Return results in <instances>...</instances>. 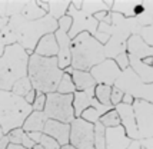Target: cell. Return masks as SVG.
I'll return each mask as SVG.
<instances>
[{"label":"cell","mask_w":153,"mask_h":149,"mask_svg":"<svg viewBox=\"0 0 153 149\" xmlns=\"http://www.w3.org/2000/svg\"><path fill=\"white\" fill-rule=\"evenodd\" d=\"M57 27V20L50 14H46L39 20H27L22 16H13L9 19V23L3 30V37L6 46L17 43L30 56L34 53L40 39L49 33H54Z\"/></svg>","instance_id":"6da1fadb"},{"label":"cell","mask_w":153,"mask_h":149,"mask_svg":"<svg viewBox=\"0 0 153 149\" xmlns=\"http://www.w3.org/2000/svg\"><path fill=\"white\" fill-rule=\"evenodd\" d=\"M110 16H112V25L99 22V26H97V32L110 36V40L105 45L106 59H114L120 53H125L127 39L132 34H139L142 30V26L134 17H125L114 12H110Z\"/></svg>","instance_id":"7a4b0ae2"},{"label":"cell","mask_w":153,"mask_h":149,"mask_svg":"<svg viewBox=\"0 0 153 149\" xmlns=\"http://www.w3.org/2000/svg\"><path fill=\"white\" fill-rule=\"evenodd\" d=\"M63 73L65 72L59 68L57 57H43L36 53L29 56L27 77L36 92L45 95L56 92Z\"/></svg>","instance_id":"3957f363"},{"label":"cell","mask_w":153,"mask_h":149,"mask_svg":"<svg viewBox=\"0 0 153 149\" xmlns=\"http://www.w3.org/2000/svg\"><path fill=\"white\" fill-rule=\"evenodd\" d=\"M72 68L76 70L90 72V69L105 60V46L93 36L83 32L72 40Z\"/></svg>","instance_id":"277c9868"},{"label":"cell","mask_w":153,"mask_h":149,"mask_svg":"<svg viewBox=\"0 0 153 149\" xmlns=\"http://www.w3.org/2000/svg\"><path fill=\"white\" fill-rule=\"evenodd\" d=\"M29 54L20 45L6 46L0 57V90L10 92L16 82L27 76Z\"/></svg>","instance_id":"5b68a950"},{"label":"cell","mask_w":153,"mask_h":149,"mask_svg":"<svg viewBox=\"0 0 153 149\" xmlns=\"http://www.w3.org/2000/svg\"><path fill=\"white\" fill-rule=\"evenodd\" d=\"M32 112V105H29L25 98L7 90H0V128L3 135L22 128Z\"/></svg>","instance_id":"8992f818"},{"label":"cell","mask_w":153,"mask_h":149,"mask_svg":"<svg viewBox=\"0 0 153 149\" xmlns=\"http://www.w3.org/2000/svg\"><path fill=\"white\" fill-rule=\"evenodd\" d=\"M43 112L47 119L70 125L76 119L73 109V95H60L57 92L47 93Z\"/></svg>","instance_id":"52a82bcc"},{"label":"cell","mask_w":153,"mask_h":149,"mask_svg":"<svg viewBox=\"0 0 153 149\" xmlns=\"http://www.w3.org/2000/svg\"><path fill=\"white\" fill-rule=\"evenodd\" d=\"M113 86L120 89L123 93L133 96L134 99L153 103V83H149V85L143 83L130 66L120 73L119 79L114 82Z\"/></svg>","instance_id":"ba28073f"},{"label":"cell","mask_w":153,"mask_h":149,"mask_svg":"<svg viewBox=\"0 0 153 149\" xmlns=\"http://www.w3.org/2000/svg\"><path fill=\"white\" fill-rule=\"evenodd\" d=\"M69 145L76 149H94V125L76 118L70 123Z\"/></svg>","instance_id":"9c48e42d"},{"label":"cell","mask_w":153,"mask_h":149,"mask_svg":"<svg viewBox=\"0 0 153 149\" xmlns=\"http://www.w3.org/2000/svg\"><path fill=\"white\" fill-rule=\"evenodd\" d=\"M59 27L54 32V37L59 45V54H57V62L59 68L65 70L72 65V53H70V46H72V39L69 37V30L72 27V19L69 16H65L57 20Z\"/></svg>","instance_id":"30bf717a"},{"label":"cell","mask_w":153,"mask_h":149,"mask_svg":"<svg viewBox=\"0 0 153 149\" xmlns=\"http://www.w3.org/2000/svg\"><path fill=\"white\" fill-rule=\"evenodd\" d=\"M67 16L72 19V27L69 30V37L73 40L77 34L87 32L90 36L96 37L97 34V26H99V22L94 19L93 16L85 13L82 10H77L76 7L70 3V6L67 9Z\"/></svg>","instance_id":"8fae6325"},{"label":"cell","mask_w":153,"mask_h":149,"mask_svg":"<svg viewBox=\"0 0 153 149\" xmlns=\"http://www.w3.org/2000/svg\"><path fill=\"white\" fill-rule=\"evenodd\" d=\"M132 106L140 139L153 138V103L134 99Z\"/></svg>","instance_id":"7c38bea8"},{"label":"cell","mask_w":153,"mask_h":149,"mask_svg":"<svg viewBox=\"0 0 153 149\" xmlns=\"http://www.w3.org/2000/svg\"><path fill=\"white\" fill-rule=\"evenodd\" d=\"M89 73L92 74L96 85H107V86H113L114 82L119 79L122 70L116 65L113 59H105V60L96 65L90 69Z\"/></svg>","instance_id":"4fadbf2b"},{"label":"cell","mask_w":153,"mask_h":149,"mask_svg":"<svg viewBox=\"0 0 153 149\" xmlns=\"http://www.w3.org/2000/svg\"><path fill=\"white\" fill-rule=\"evenodd\" d=\"M94 88H89L83 92H74L73 93V109H74V116L76 118H80L82 112L86 110L87 108H94L99 109V110H106V112H110L112 109H114L113 106H105V105H100L96 96H94Z\"/></svg>","instance_id":"5bb4252c"},{"label":"cell","mask_w":153,"mask_h":149,"mask_svg":"<svg viewBox=\"0 0 153 149\" xmlns=\"http://www.w3.org/2000/svg\"><path fill=\"white\" fill-rule=\"evenodd\" d=\"M114 109L119 113L120 125L123 126L127 138H130L132 141H139L140 136H139V130H137V125H136V119H134L133 106L125 105V103H119L117 106H114Z\"/></svg>","instance_id":"9a60e30c"},{"label":"cell","mask_w":153,"mask_h":149,"mask_svg":"<svg viewBox=\"0 0 153 149\" xmlns=\"http://www.w3.org/2000/svg\"><path fill=\"white\" fill-rule=\"evenodd\" d=\"M43 133L50 138H53L60 146L69 145V138H70V125L69 123H62L57 121L47 119L43 128Z\"/></svg>","instance_id":"2e32d148"},{"label":"cell","mask_w":153,"mask_h":149,"mask_svg":"<svg viewBox=\"0 0 153 149\" xmlns=\"http://www.w3.org/2000/svg\"><path fill=\"white\" fill-rule=\"evenodd\" d=\"M72 4L77 10L93 16L99 12H112L113 0H72Z\"/></svg>","instance_id":"e0dca14e"},{"label":"cell","mask_w":153,"mask_h":149,"mask_svg":"<svg viewBox=\"0 0 153 149\" xmlns=\"http://www.w3.org/2000/svg\"><path fill=\"white\" fill-rule=\"evenodd\" d=\"M126 52L129 56L137 57L140 60H143L146 57H153V48L146 45L139 34H132L127 39Z\"/></svg>","instance_id":"ac0fdd59"},{"label":"cell","mask_w":153,"mask_h":149,"mask_svg":"<svg viewBox=\"0 0 153 149\" xmlns=\"http://www.w3.org/2000/svg\"><path fill=\"white\" fill-rule=\"evenodd\" d=\"M132 139L127 138L123 126L106 128V149H127Z\"/></svg>","instance_id":"d6986e66"},{"label":"cell","mask_w":153,"mask_h":149,"mask_svg":"<svg viewBox=\"0 0 153 149\" xmlns=\"http://www.w3.org/2000/svg\"><path fill=\"white\" fill-rule=\"evenodd\" d=\"M34 53L43 57H57L59 54V45L54 37V33H49L39 40L34 49Z\"/></svg>","instance_id":"ffe728a7"},{"label":"cell","mask_w":153,"mask_h":149,"mask_svg":"<svg viewBox=\"0 0 153 149\" xmlns=\"http://www.w3.org/2000/svg\"><path fill=\"white\" fill-rule=\"evenodd\" d=\"M129 66L139 76V79L143 83L146 85L153 83V66H149L146 63H143V60L133 57V56H129Z\"/></svg>","instance_id":"44dd1931"},{"label":"cell","mask_w":153,"mask_h":149,"mask_svg":"<svg viewBox=\"0 0 153 149\" xmlns=\"http://www.w3.org/2000/svg\"><path fill=\"white\" fill-rule=\"evenodd\" d=\"M27 0H0V17L20 16L26 6Z\"/></svg>","instance_id":"7402d4cb"},{"label":"cell","mask_w":153,"mask_h":149,"mask_svg":"<svg viewBox=\"0 0 153 149\" xmlns=\"http://www.w3.org/2000/svg\"><path fill=\"white\" fill-rule=\"evenodd\" d=\"M47 122V118L45 115V112H32L30 115L27 116V119L25 121L22 129L26 132V133H30V132H43V128H45V123Z\"/></svg>","instance_id":"603a6c76"},{"label":"cell","mask_w":153,"mask_h":149,"mask_svg":"<svg viewBox=\"0 0 153 149\" xmlns=\"http://www.w3.org/2000/svg\"><path fill=\"white\" fill-rule=\"evenodd\" d=\"M72 80H73L74 86H76V90L77 92H83L89 88H93L96 86V82L92 77V74L89 72H83V70H76L73 69L72 70Z\"/></svg>","instance_id":"cb8c5ba5"},{"label":"cell","mask_w":153,"mask_h":149,"mask_svg":"<svg viewBox=\"0 0 153 149\" xmlns=\"http://www.w3.org/2000/svg\"><path fill=\"white\" fill-rule=\"evenodd\" d=\"M72 0H47V6H49V12L53 19L59 20L62 17H65L67 14V9L70 6Z\"/></svg>","instance_id":"d4e9b609"},{"label":"cell","mask_w":153,"mask_h":149,"mask_svg":"<svg viewBox=\"0 0 153 149\" xmlns=\"http://www.w3.org/2000/svg\"><path fill=\"white\" fill-rule=\"evenodd\" d=\"M7 138H9V142L10 143L20 145V146H23V148H26V149H32L34 146V142L29 138V135L22 128L13 129L12 132H9Z\"/></svg>","instance_id":"484cf974"},{"label":"cell","mask_w":153,"mask_h":149,"mask_svg":"<svg viewBox=\"0 0 153 149\" xmlns=\"http://www.w3.org/2000/svg\"><path fill=\"white\" fill-rule=\"evenodd\" d=\"M46 14L47 13L42 7L37 6L36 0H27L26 6H25V9H23V12H22L20 16L27 19V20H39L42 17H45Z\"/></svg>","instance_id":"4316f807"},{"label":"cell","mask_w":153,"mask_h":149,"mask_svg":"<svg viewBox=\"0 0 153 149\" xmlns=\"http://www.w3.org/2000/svg\"><path fill=\"white\" fill-rule=\"evenodd\" d=\"M27 135H29V138H30L34 143L42 145L43 149H62V146L54 141L53 138L45 135L43 132H30V133H27Z\"/></svg>","instance_id":"83f0119b"},{"label":"cell","mask_w":153,"mask_h":149,"mask_svg":"<svg viewBox=\"0 0 153 149\" xmlns=\"http://www.w3.org/2000/svg\"><path fill=\"white\" fill-rule=\"evenodd\" d=\"M110 95H112V86L107 85H96L94 88V96L100 105L105 106H112L110 103Z\"/></svg>","instance_id":"f1b7e54d"},{"label":"cell","mask_w":153,"mask_h":149,"mask_svg":"<svg viewBox=\"0 0 153 149\" xmlns=\"http://www.w3.org/2000/svg\"><path fill=\"white\" fill-rule=\"evenodd\" d=\"M32 89H33V86H32V83H30V79H29L27 76H25V77L19 79V80L14 83L10 92L14 93V95L20 96V98H26V95Z\"/></svg>","instance_id":"f546056e"},{"label":"cell","mask_w":153,"mask_h":149,"mask_svg":"<svg viewBox=\"0 0 153 149\" xmlns=\"http://www.w3.org/2000/svg\"><path fill=\"white\" fill-rule=\"evenodd\" d=\"M56 92L60 93V95H73L76 92V86H74L73 80H72V74L63 73V77H62Z\"/></svg>","instance_id":"4dcf8cb0"},{"label":"cell","mask_w":153,"mask_h":149,"mask_svg":"<svg viewBox=\"0 0 153 149\" xmlns=\"http://www.w3.org/2000/svg\"><path fill=\"white\" fill-rule=\"evenodd\" d=\"M94 149H106V128L100 122L94 123Z\"/></svg>","instance_id":"1f68e13d"},{"label":"cell","mask_w":153,"mask_h":149,"mask_svg":"<svg viewBox=\"0 0 153 149\" xmlns=\"http://www.w3.org/2000/svg\"><path fill=\"white\" fill-rule=\"evenodd\" d=\"M105 128H116V126H120V118L119 113L116 112V109H112L110 112H107L100 118L99 121Z\"/></svg>","instance_id":"d6a6232c"},{"label":"cell","mask_w":153,"mask_h":149,"mask_svg":"<svg viewBox=\"0 0 153 149\" xmlns=\"http://www.w3.org/2000/svg\"><path fill=\"white\" fill-rule=\"evenodd\" d=\"M105 113H107L106 110H99V109H94V108H87L86 110H83L82 112V115H80V118L83 119V121H86V122L89 123H97L100 121V118L105 115Z\"/></svg>","instance_id":"836d02e7"},{"label":"cell","mask_w":153,"mask_h":149,"mask_svg":"<svg viewBox=\"0 0 153 149\" xmlns=\"http://www.w3.org/2000/svg\"><path fill=\"white\" fill-rule=\"evenodd\" d=\"M45 105H46V95L42 93V92H37L36 93V99L32 103V109L34 112H43L45 110Z\"/></svg>","instance_id":"e575fe53"},{"label":"cell","mask_w":153,"mask_h":149,"mask_svg":"<svg viewBox=\"0 0 153 149\" xmlns=\"http://www.w3.org/2000/svg\"><path fill=\"white\" fill-rule=\"evenodd\" d=\"M139 36L143 39V42H145L146 45H149V46H152L153 48V27L152 26L142 27Z\"/></svg>","instance_id":"d590c367"},{"label":"cell","mask_w":153,"mask_h":149,"mask_svg":"<svg viewBox=\"0 0 153 149\" xmlns=\"http://www.w3.org/2000/svg\"><path fill=\"white\" fill-rule=\"evenodd\" d=\"M114 62H116V65L119 66V69L123 72V70H126L127 68H129V54H127V52H125V53H120L119 56H116L113 59Z\"/></svg>","instance_id":"8d00e7d4"},{"label":"cell","mask_w":153,"mask_h":149,"mask_svg":"<svg viewBox=\"0 0 153 149\" xmlns=\"http://www.w3.org/2000/svg\"><path fill=\"white\" fill-rule=\"evenodd\" d=\"M123 92L120 90V89L114 88V86H112V95H110V103H112V106H117L119 103H122V99H123Z\"/></svg>","instance_id":"74e56055"},{"label":"cell","mask_w":153,"mask_h":149,"mask_svg":"<svg viewBox=\"0 0 153 149\" xmlns=\"http://www.w3.org/2000/svg\"><path fill=\"white\" fill-rule=\"evenodd\" d=\"M140 146H142V149H153V138L140 139Z\"/></svg>","instance_id":"f35d334b"},{"label":"cell","mask_w":153,"mask_h":149,"mask_svg":"<svg viewBox=\"0 0 153 149\" xmlns=\"http://www.w3.org/2000/svg\"><path fill=\"white\" fill-rule=\"evenodd\" d=\"M36 93H37V92H36L34 89H32V90H30V92H29V93L26 95L25 101H26L27 103H29V105H32V103L34 102V99H36Z\"/></svg>","instance_id":"ab89813d"},{"label":"cell","mask_w":153,"mask_h":149,"mask_svg":"<svg viewBox=\"0 0 153 149\" xmlns=\"http://www.w3.org/2000/svg\"><path fill=\"white\" fill-rule=\"evenodd\" d=\"M133 102H134V98L133 96H130V95H127V93H125L123 95V99H122V103H125V105H133Z\"/></svg>","instance_id":"60d3db41"},{"label":"cell","mask_w":153,"mask_h":149,"mask_svg":"<svg viewBox=\"0 0 153 149\" xmlns=\"http://www.w3.org/2000/svg\"><path fill=\"white\" fill-rule=\"evenodd\" d=\"M9 138H7V135H4L1 139H0V149H6L7 145H9Z\"/></svg>","instance_id":"b9f144b4"},{"label":"cell","mask_w":153,"mask_h":149,"mask_svg":"<svg viewBox=\"0 0 153 149\" xmlns=\"http://www.w3.org/2000/svg\"><path fill=\"white\" fill-rule=\"evenodd\" d=\"M127 149H142V146H140V139L139 141H132L130 145L127 146Z\"/></svg>","instance_id":"7bdbcfd3"},{"label":"cell","mask_w":153,"mask_h":149,"mask_svg":"<svg viewBox=\"0 0 153 149\" xmlns=\"http://www.w3.org/2000/svg\"><path fill=\"white\" fill-rule=\"evenodd\" d=\"M6 149H26V148H23V146H20V145H13V143H9Z\"/></svg>","instance_id":"ee69618b"},{"label":"cell","mask_w":153,"mask_h":149,"mask_svg":"<svg viewBox=\"0 0 153 149\" xmlns=\"http://www.w3.org/2000/svg\"><path fill=\"white\" fill-rule=\"evenodd\" d=\"M143 63H146L149 66H153V57H146V59H143Z\"/></svg>","instance_id":"f6af8a7d"},{"label":"cell","mask_w":153,"mask_h":149,"mask_svg":"<svg viewBox=\"0 0 153 149\" xmlns=\"http://www.w3.org/2000/svg\"><path fill=\"white\" fill-rule=\"evenodd\" d=\"M32 149H43V146H42V145H39V143H34V146Z\"/></svg>","instance_id":"bcb514c9"},{"label":"cell","mask_w":153,"mask_h":149,"mask_svg":"<svg viewBox=\"0 0 153 149\" xmlns=\"http://www.w3.org/2000/svg\"><path fill=\"white\" fill-rule=\"evenodd\" d=\"M62 149H76V148H73L72 145H65V146H62Z\"/></svg>","instance_id":"7dc6e473"},{"label":"cell","mask_w":153,"mask_h":149,"mask_svg":"<svg viewBox=\"0 0 153 149\" xmlns=\"http://www.w3.org/2000/svg\"><path fill=\"white\" fill-rule=\"evenodd\" d=\"M3 136H4V135H3V132H1V128H0V139H1Z\"/></svg>","instance_id":"c3c4849f"}]
</instances>
